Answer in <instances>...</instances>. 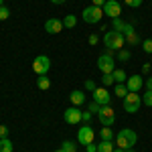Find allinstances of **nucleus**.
<instances>
[{
    "label": "nucleus",
    "instance_id": "1",
    "mask_svg": "<svg viewBox=\"0 0 152 152\" xmlns=\"http://www.w3.org/2000/svg\"><path fill=\"white\" fill-rule=\"evenodd\" d=\"M138 142V134L130 128H124L116 134V146L122 148V150H128V148H134Z\"/></svg>",
    "mask_w": 152,
    "mask_h": 152
},
{
    "label": "nucleus",
    "instance_id": "2",
    "mask_svg": "<svg viewBox=\"0 0 152 152\" xmlns=\"http://www.w3.org/2000/svg\"><path fill=\"white\" fill-rule=\"evenodd\" d=\"M104 45L107 47V51H120L126 45V37L118 31H107L104 35Z\"/></svg>",
    "mask_w": 152,
    "mask_h": 152
},
{
    "label": "nucleus",
    "instance_id": "3",
    "mask_svg": "<svg viewBox=\"0 0 152 152\" xmlns=\"http://www.w3.org/2000/svg\"><path fill=\"white\" fill-rule=\"evenodd\" d=\"M81 18L85 20L87 24H97L102 18H104V8H99V6H87L85 10L81 12Z\"/></svg>",
    "mask_w": 152,
    "mask_h": 152
},
{
    "label": "nucleus",
    "instance_id": "4",
    "mask_svg": "<svg viewBox=\"0 0 152 152\" xmlns=\"http://www.w3.org/2000/svg\"><path fill=\"white\" fill-rule=\"evenodd\" d=\"M124 110L128 112V114H136L138 110H140V105H142V97L136 91H128V95L124 97Z\"/></svg>",
    "mask_w": 152,
    "mask_h": 152
},
{
    "label": "nucleus",
    "instance_id": "5",
    "mask_svg": "<svg viewBox=\"0 0 152 152\" xmlns=\"http://www.w3.org/2000/svg\"><path fill=\"white\" fill-rule=\"evenodd\" d=\"M97 69L102 73H114L116 69V59L112 57V53H104L97 57Z\"/></svg>",
    "mask_w": 152,
    "mask_h": 152
},
{
    "label": "nucleus",
    "instance_id": "6",
    "mask_svg": "<svg viewBox=\"0 0 152 152\" xmlns=\"http://www.w3.org/2000/svg\"><path fill=\"white\" fill-rule=\"evenodd\" d=\"M95 116H97V120L102 122V126H112V124L116 122V112H114L112 105H102L99 112H97Z\"/></svg>",
    "mask_w": 152,
    "mask_h": 152
},
{
    "label": "nucleus",
    "instance_id": "7",
    "mask_svg": "<svg viewBox=\"0 0 152 152\" xmlns=\"http://www.w3.org/2000/svg\"><path fill=\"white\" fill-rule=\"evenodd\" d=\"M49 69H51V59L47 55L35 57V61H33V71H35L37 75H47Z\"/></svg>",
    "mask_w": 152,
    "mask_h": 152
},
{
    "label": "nucleus",
    "instance_id": "8",
    "mask_svg": "<svg viewBox=\"0 0 152 152\" xmlns=\"http://www.w3.org/2000/svg\"><path fill=\"white\" fill-rule=\"evenodd\" d=\"M95 138V132L91 130V126L89 124H85V126H81V128L77 130V140L81 142L83 146H87V144H91Z\"/></svg>",
    "mask_w": 152,
    "mask_h": 152
},
{
    "label": "nucleus",
    "instance_id": "9",
    "mask_svg": "<svg viewBox=\"0 0 152 152\" xmlns=\"http://www.w3.org/2000/svg\"><path fill=\"white\" fill-rule=\"evenodd\" d=\"M104 14H107L110 18H120L122 16V4L118 0H107L104 4Z\"/></svg>",
    "mask_w": 152,
    "mask_h": 152
},
{
    "label": "nucleus",
    "instance_id": "10",
    "mask_svg": "<svg viewBox=\"0 0 152 152\" xmlns=\"http://www.w3.org/2000/svg\"><path fill=\"white\" fill-rule=\"evenodd\" d=\"M81 112L83 110H79L77 105H73V107H69V110H65V114H63V120L67 122V124H79L81 122Z\"/></svg>",
    "mask_w": 152,
    "mask_h": 152
},
{
    "label": "nucleus",
    "instance_id": "11",
    "mask_svg": "<svg viewBox=\"0 0 152 152\" xmlns=\"http://www.w3.org/2000/svg\"><path fill=\"white\" fill-rule=\"evenodd\" d=\"M94 102H97L99 105H110L112 102V94L105 89V87H97L94 91Z\"/></svg>",
    "mask_w": 152,
    "mask_h": 152
},
{
    "label": "nucleus",
    "instance_id": "12",
    "mask_svg": "<svg viewBox=\"0 0 152 152\" xmlns=\"http://www.w3.org/2000/svg\"><path fill=\"white\" fill-rule=\"evenodd\" d=\"M112 26L116 28L118 33H122L124 37H128V35H132V33H134V26H132V24H128V23H124L122 18H112Z\"/></svg>",
    "mask_w": 152,
    "mask_h": 152
},
{
    "label": "nucleus",
    "instance_id": "13",
    "mask_svg": "<svg viewBox=\"0 0 152 152\" xmlns=\"http://www.w3.org/2000/svg\"><path fill=\"white\" fill-rule=\"evenodd\" d=\"M63 28H65V24H63V20H59V18H49L47 23H45V31H47L49 35H59Z\"/></svg>",
    "mask_w": 152,
    "mask_h": 152
},
{
    "label": "nucleus",
    "instance_id": "14",
    "mask_svg": "<svg viewBox=\"0 0 152 152\" xmlns=\"http://www.w3.org/2000/svg\"><path fill=\"white\" fill-rule=\"evenodd\" d=\"M126 87H128V91H140L142 87H144V79H142V75H132L126 79Z\"/></svg>",
    "mask_w": 152,
    "mask_h": 152
},
{
    "label": "nucleus",
    "instance_id": "15",
    "mask_svg": "<svg viewBox=\"0 0 152 152\" xmlns=\"http://www.w3.org/2000/svg\"><path fill=\"white\" fill-rule=\"evenodd\" d=\"M69 102L73 105H77V107H79V105L85 104V94H83L81 89H73V91L69 94Z\"/></svg>",
    "mask_w": 152,
    "mask_h": 152
},
{
    "label": "nucleus",
    "instance_id": "16",
    "mask_svg": "<svg viewBox=\"0 0 152 152\" xmlns=\"http://www.w3.org/2000/svg\"><path fill=\"white\" fill-rule=\"evenodd\" d=\"M99 138L102 140H116V134H114V130H112V126H102V130H99Z\"/></svg>",
    "mask_w": 152,
    "mask_h": 152
},
{
    "label": "nucleus",
    "instance_id": "17",
    "mask_svg": "<svg viewBox=\"0 0 152 152\" xmlns=\"http://www.w3.org/2000/svg\"><path fill=\"white\" fill-rule=\"evenodd\" d=\"M116 142H107V140H102L99 144H97V152H114L116 150V146H114Z\"/></svg>",
    "mask_w": 152,
    "mask_h": 152
},
{
    "label": "nucleus",
    "instance_id": "18",
    "mask_svg": "<svg viewBox=\"0 0 152 152\" xmlns=\"http://www.w3.org/2000/svg\"><path fill=\"white\" fill-rule=\"evenodd\" d=\"M114 94L118 95V97H126L128 95V87H126V83H116V87H114Z\"/></svg>",
    "mask_w": 152,
    "mask_h": 152
},
{
    "label": "nucleus",
    "instance_id": "19",
    "mask_svg": "<svg viewBox=\"0 0 152 152\" xmlns=\"http://www.w3.org/2000/svg\"><path fill=\"white\" fill-rule=\"evenodd\" d=\"M37 85H39V89H49L51 87V79H49L47 75H39V79H37Z\"/></svg>",
    "mask_w": 152,
    "mask_h": 152
},
{
    "label": "nucleus",
    "instance_id": "20",
    "mask_svg": "<svg viewBox=\"0 0 152 152\" xmlns=\"http://www.w3.org/2000/svg\"><path fill=\"white\" fill-rule=\"evenodd\" d=\"M114 79H116V83H126V79H128V75H126V71L124 69H114Z\"/></svg>",
    "mask_w": 152,
    "mask_h": 152
},
{
    "label": "nucleus",
    "instance_id": "21",
    "mask_svg": "<svg viewBox=\"0 0 152 152\" xmlns=\"http://www.w3.org/2000/svg\"><path fill=\"white\" fill-rule=\"evenodd\" d=\"M12 150H14L12 142L8 138H0V152H12Z\"/></svg>",
    "mask_w": 152,
    "mask_h": 152
},
{
    "label": "nucleus",
    "instance_id": "22",
    "mask_svg": "<svg viewBox=\"0 0 152 152\" xmlns=\"http://www.w3.org/2000/svg\"><path fill=\"white\" fill-rule=\"evenodd\" d=\"M126 43H128V45H142V41H140V37H138V33H136V31H134L132 35L126 37Z\"/></svg>",
    "mask_w": 152,
    "mask_h": 152
},
{
    "label": "nucleus",
    "instance_id": "23",
    "mask_svg": "<svg viewBox=\"0 0 152 152\" xmlns=\"http://www.w3.org/2000/svg\"><path fill=\"white\" fill-rule=\"evenodd\" d=\"M63 24H65V28H73V26L77 24V18H75L73 14H67V16L63 18Z\"/></svg>",
    "mask_w": 152,
    "mask_h": 152
},
{
    "label": "nucleus",
    "instance_id": "24",
    "mask_svg": "<svg viewBox=\"0 0 152 152\" xmlns=\"http://www.w3.org/2000/svg\"><path fill=\"white\" fill-rule=\"evenodd\" d=\"M61 148L65 152H77V144H73L71 140H65L63 144H61Z\"/></svg>",
    "mask_w": 152,
    "mask_h": 152
},
{
    "label": "nucleus",
    "instance_id": "25",
    "mask_svg": "<svg viewBox=\"0 0 152 152\" xmlns=\"http://www.w3.org/2000/svg\"><path fill=\"white\" fill-rule=\"evenodd\" d=\"M102 83H104V87H105V85H112V83H116V79H114V75H112V73H104V77H102Z\"/></svg>",
    "mask_w": 152,
    "mask_h": 152
},
{
    "label": "nucleus",
    "instance_id": "26",
    "mask_svg": "<svg viewBox=\"0 0 152 152\" xmlns=\"http://www.w3.org/2000/svg\"><path fill=\"white\" fill-rule=\"evenodd\" d=\"M142 104L148 105V107H152V91H148V89H146V94L142 95Z\"/></svg>",
    "mask_w": 152,
    "mask_h": 152
},
{
    "label": "nucleus",
    "instance_id": "27",
    "mask_svg": "<svg viewBox=\"0 0 152 152\" xmlns=\"http://www.w3.org/2000/svg\"><path fill=\"white\" fill-rule=\"evenodd\" d=\"M118 59H120V61H128L130 59V51L128 49H120V51H118Z\"/></svg>",
    "mask_w": 152,
    "mask_h": 152
},
{
    "label": "nucleus",
    "instance_id": "28",
    "mask_svg": "<svg viewBox=\"0 0 152 152\" xmlns=\"http://www.w3.org/2000/svg\"><path fill=\"white\" fill-rule=\"evenodd\" d=\"M10 16V10H8V6H0V20H6Z\"/></svg>",
    "mask_w": 152,
    "mask_h": 152
},
{
    "label": "nucleus",
    "instance_id": "29",
    "mask_svg": "<svg viewBox=\"0 0 152 152\" xmlns=\"http://www.w3.org/2000/svg\"><path fill=\"white\" fill-rule=\"evenodd\" d=\"M91 116H94V114H91L89 110H85V112H81V122H85V124H89V122H91Z\"/></svg>",
    "mask_w": 152,
    "mask_h": 152
},
{
    "label": "nucleus",
    "instance_id": "30",
    "mask_svg": "<svg viewBox=\"0 0 152 152\" xmlns=\"http://www.w3.org/2000/svg\"><path fill=\"white\" fill-rule=\"evenodd\" d=\"M142 49H144V53H152V39L142 41Z\"/></svg>",
    "mask_w": 152,
    "mask_h": 152
},
{
    "label": "nucleus",
    "instance_id": "31",
    "mask_svg": "<svg viewBox=\"0 0 152 152\" xmlns=\"http://www.w3.org/2000/svg\"><path fill=\"white\" fill-rule=\"evenodd\" d=\"M99 107H102V105L97 104V102H91V104L87 105V110H89L91 114H97V112H99Z\"/></svg>",
    "mask_w": 152,
    "mask_h": 152
},
{
    "label": "nucleus",
    "instance_id": "32",
    "mask_svg": "<svg viewBox=\"0 0 152 152\" xmlns=\"http://www.w3.org/2000/svg\"><path fill=\"white\" fill-rule=\"evenodd\" d=\"M85 89H87V91H91V94H94L95 89H97V85H95V83L91 81V79H87V81H85Z\"/></svg>",
    "mask_w": 152,
    "mask_h": 152
},
{
    "label": "nucleus",
    "instance_id": "33",
    "mask_svg": "<svg viewBox=\"0 0 152 152\" xmlns=\"http://www.w3.org/2000/svg\"><path fill=\"white\" fill-rule=\"evenodd\" d=\"M124 2H126L128 6H132V8H138V6L142 4V0H124Z\"/></svg>",
    "mask_w": 152,
    "mask_h": 152
},
{
    "label": "nucleus",
    "instance_id": "34",
    "mask_svg": "<svg viewBox=\"0 0 152 152\" xmlns=\"http://www.w3.org/2000/svg\"><path fill=\"white\" fill-rule=\"evenodd\" d=\"M0 138H8V126H0Z\"/></svg>",
    "mask_w": 152,
    "mask_h": 152
},
{
    "label": "nucleus",
    "instance_id": "35",
    "mask_svg": "<svg viewBox=\"0 0 152 152\" xmlns=\"http://www.w3.org/2000/svg\"><path fill=\"white\" fill-rule=\"evenodd\" d=\"M144 87H146L148 91H152V75H150V77H146V81H144Z\"/></svg>",
    "mask_w": 152,
    "mask_h": 152
},
{
    "label": "nucleus",
    "instance_id": "36",
    "mask_svg": "<svg viewBox=\"0 0 152 152\" xmlns=\"http://www.w3.org/2000/svg\"><path fill=\"white\" fill-rule=\"evenodd\" d=\"M99 43V37L97 35H89V45H97Z\"/></svg>",
    "mask_w": 152,
    "mask_h": 152
},
{
    "label": "nucleus",
    "instance_id": "37",
    "mask_svg": "<svg viewBox=\"0 0 152 152\" xmlns=\"http://www.w3.org/2000/svg\"><path fill=\"white\" fill-rule=\"evenodd\" d=\"M105 2H107V0H91V4H94V6H99V8H104Z\"/></svg>",
    "mask_w": 152,
    "mask_h": 152
},
{
    "label": "nucleus",
    "instance_id": "38",
    "mask_svg": "<svg viewBox=\"0 0 152 152\" xmlns=\"http://www.w3.org/2000/svg\"><path fill=\"white\" fill-rule=\"evenodd\" d=\"M85 148H87V152H97V146H95L94 142H91V144H87Z\"/></svg>",
    "mask_w": 152,
    "mask_h": 152
},
{
    "label": "nucleus",
    "instance_id": "39",
    "mask_svg": "<svg viewBox=\"0 0 152 152\" xmlns=\"http://www.w3.org/2000/svg\"><path fill=\"white\" fill-rule=\"evenodd\" d=\"M148 71H150V65H148V63H146V65H144V67H142V73H148Z\"/></svg>",
    "mask_w": 152,
    "mask_h": 152
},
{
    "label": "nucleus",
    "instance_id": "40",
    "mask_svg": "<svg viewBox=\"0 0 152 152\" xmlns=\"http://www.w3.org/2000/svg\"><path fill=\"white\" fill-rule=\"evenodd\" d=\"M51 2H53V4H65L67 0H51Z\"/></svg>",
    "mask_w": 152,
    "mask_h": 152
},
{
    "label": "nucleus",
    "instance_id": "41",
    "mask_svg": "<svg viewBox=\"0 0 152 152\" xmlns=\"http://www.w3.org/2000/svg\"><path fill=\"white\" fill-rule=\"evenodd\" d=\"M114 152H126V150H122V148H118V150H114Z\"/></svg>",
    "mask_w": 152,
    "mask_h": 152
},
{
    "label": "nucleus",
    "instance_id": "42",
    "mask_svg": "<svg viewBox=\"0 0 152 152\" xmlns=\"http://www.w3.org/2000/svg\"><path fill=\"white\" fill-rule=\"evenodd\" d=\"M126 152H134V148H128V150H126Z\"/></svg>",
    "mask_w": 152,
    "mask_h": 152
},
{
    "label": "nucleus",
    "instance_id": "43",
    "mask_svg": "<svg viewBox=\"0 0 152 152\" xmlns=\"http://www.w3.org/2000/svg\"><path fill=\"white\" fill-rule=\"evenodd\" d=\"M55 152H65V150H63V148H59V150H55Z\"/></svg>",
    "mask_w": 152,
    "mask_h": 152
},
{
    "label": "nucleus",
    "instance_id": "44",
    "mask_svg": "<svg viewBox=\"0 0 152 152\" xmlns=\"http://www.w3.org/2000/svg\"><path fill=\"white\" fill-rule=\"evenodd\" d=\"M0 6H4V0H0Z\"/></svg>",
    "mask_w": 152,
    "mask_h": 152
}]
</instances>
